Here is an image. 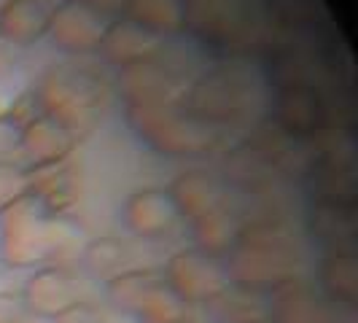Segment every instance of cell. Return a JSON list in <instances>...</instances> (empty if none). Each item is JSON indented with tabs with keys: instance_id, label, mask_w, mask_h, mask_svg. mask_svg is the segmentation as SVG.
<instances>
[{
	"instance_id": "6da1fadb",
	"label": "cell",
	"mask_w": 358,
	"mask_h": 323,
	"mask_svg": "<svg viewBox=\"0 0 358 323\" xmlns=\"http://www.w3.org/2000/svg\"><path fill=\"white\" fill-rule=\"evenodd\" d=\"M81 251V229L68 213H52L36 194L24 192L0 210V256L8 267H73Z\"/></svg>"
},
{
	"instance_id": "7a4b0ae2",
	"label": "cell",
	"mask_w": 358,
	"mask_h": 323,
	"mask_svg": "<svg viewBox=\"0 0 358 323\" xmlns=\"http://www.w3.org/2000/svg\"><path fill=\"white\" fill-rule=\"evenodd\" d=\"M224 264L232 283L269 294L288 280L305 278V248L291 221H243Z\"/></svg>"
},
{
	"instance_id": "3957f363",
	"label": "cell",
	"mask_w": 358,
	"mask_h": 323,
	"mask_svg": "<svg viewBox=\"0 0 358 323\" xmlns=\"http://www.w3.org/2000/svg\"><path fill=\"white\" fill-rule=\"evenodd\" d=\"M127 124L164 157H199L215 143L213 124L180 106H127Z\"/></svg>"
},
{
	"instance_id": "277c9868",
	"label": "cell",
	"mask_w": 358,
	"mask_h": 323,
	"mask_svg": "<svg viewBox=\"0 0 358 323\" xmlns=\"http://www.w3.org/2000/svg\"><path fill=\"white\" fill-rule=\"evenodd\" d=\"M36 100L43 116L59 122L68 132H76V129H84L94 119L100 92L90 76L59 65L41 76L36 87Z\"/></svg>"
},
{
	"instance_id": "5b68a950",
	"label": "cell",
	"mask_w": 358,
	"mask_h": 323,
	"mask_svg": "<svg viewBox=\"0 0 358 323\" xmlns=\"http://www.w3.org/2000/svg\"><path fill=\"white\" fill-rule=\"evenodd\" d=\"M245 76L229 65L208 73L189 94V110L208 124L243 119L256 103L253 78L248 81Z\"/></svg>"
},
{
	"instance_id": "8992f818",
	"label": "cell",
	"mask_w": 358,
	"mask_h": 323,
	"mask_svg": "<svg viewBox=\"0 0 358 323\" xmlns=\"http://www.w3.org/2000/svg\"><path fill=\"white\" fill-rule=\"evenodd\" d=\"M272 323H358V307L334 302L307 278L288 280L269 291Z\"/></svg>"
},
{
	"instance_id": "52a82bcc",
	"label": "cell",
	"mask_w": 358,
	"mask_h": 323,
	"mask_svg": "<svg viewBox=\"0 0 358 323\" xmlns=\"http://www.w3.org/2000/svg\"><path fill=\"white\" fill-rule=\"evenodd\" d=\"M162 278L186 305L192 307H205L213 296H218L224 288L232 283L227 264L221 259H215V256L197 251V248H186V251L173 253L167 259L164 269H162Z\"/></svg>"
},
{
	"instance_id": "ba28073f",
	"label": "cell",
	"mask_w": 358,
	"mask_h": 323,
	"mask_svg": "<svg viewBox=\"0 0 358 323\" xmlns=\"http://www.w3.org/2000/svg\"><path fill=\"white\" fill-rule=\"evenodd\" d=\"M19 294L36 321L38 318L52 321L65 310L87 302L81 294V280L73 267H57V264H43L36 269Z\"/></svg>"
},
{
	"instance_id": "9c48e42d",
	"label": "cell",
	"mask_w": 358,
	"mask_h": 323,
	"mask_svg": "<svg viewBox=\"0 0 358 323\" xmlns=\"http://www.w3.org/2000/svg\"><path fill=\"white\" fill-rule=\"evenodd\" d=\"M119 92L127 106H180L189 89L178 73L164 68L154 57L122 68Z\"/></svg>"
},
{
	"instance_id": "30bf717a",
	"label": "cell",
	"mask_w": 358,
	"mask_h": 323,
	"mask_svg": "<svg viewBox=\"0 0 358 323\" xmlns=\"http://www.w3.org/2000/svg\"><path fill=\"white\" fill-rule=\"evenodd\" d=\"M106 19L90 0H65L49 14V36L65 52H94L106 33Z\"/></svg>"
},
{
	"instance_id": "8fae6325",
	"label": "cell",
	"mask_w": 358,
	"mask_h": 323,
	"mask_svg": "<svg viewBox=\"0 0 358 323\" xmlns=\"http://www.w3.org/2000/svg\"><path fill=\"white\" fill-rule=\"evenodd\" d=\"M305 227L321 253H358V205L310 202Z\"/></svg>"
},
{
	"instance_id": "7c38bea8",
	"label": "cell",
	"mask_w": 358,
	"mask_h": 323,
	"mask_svg": "<svg viewBox=\"0 0 358 323\" xmlns=\"http://www.w3.org/2000/svg\"><path fill=\"white\" fill-rule=\"evenodd\" d=\"M122 218L129 232L154 240L170 232L180 215L167 189H141L124 199Z\"/></svg>"
},
{
	"instance_id": "4fadbf2b",
	"label": "cell",
	"mask_w": 358,
	"mask_h": 323,
	"mask_svg": "<svg viewBox=\"0 0 358 323\" xmlns=\"http://www.w3.org/2000/svg\"><path fill=\"white\" fill-rule=\"evenodd\" d=\"M27 173V192L36 194L52 213H65L81 194V178L71 157L49 164H33Z\"/></svg>"
},
{
	"instance_id": "5bb4252c",
	"label": "cell",
	"mask_w": 358,
	"mask_h": 323,
	"mask_svg": "<svg viewBox=\"0 0 358 323\" xmlns=\"http://www.w3.org/2000/svg\"><path fill=\"white\" fill-rule=\"evenodd\" d=\"M97 49H100V54L106 57L110 65L127 68L132 62L154 59L157 52L162 49V36L145 30L143 24H138V22L124 17L108 24Z\"/></svg>"
},
{
	"instance_id": "9a60e30c",
	"label": "cell",
	"mask_w": 358,
	"mask_h": 323,
	"mask_svg": "<svg viewBox=\"0 0 358 323\" xmlns=\"http://www.w3.org/2000/svg\"><path fill=\"white\" fill-rule=\"evenodd\" d=\"M167 192L178 208V215L186 218L189 224L197 221L199 215L227 205V192H224L221 180L205 170H186V173L176 175Z\"/></svg>"
},
{
	"instance_id": "2e32d148",
	"label": "cell",
	"mask_w": 358,
	"mask_h": 323,
	"mask_svg": "<svg viewBox=\"0 0 358 323\" xmlns=\"http://www.w3.org/2000/svg\"><path fill=\"white\" fill-rule=\"evenodd\" d=\"M275 124L288 135H313L326 127V110L321 103V92L310 87H280L275 100Z\"/></svg>"
},
{
	"instance_id": "e0dca14e",
	"label": "cell",
	"mask_w": 358,
	"mask_h": 323,
	"mask_svg": "<svg viewBox=\"0 0 358 323\" xmlns=\"http://www.w3.org/2000/svg\"><path fill=\"white\" fill-rule=\"evenodd\" d=\"M307 189H310L313 202H350V205H358L356 159L310 162Z\"/></svg>"
},
{
	"instance_id": "ac0fdd59",
	"label": "cell",
	"mask_w": 358,
	"mask_h": 323,
	"mask_svg": "<svg viewBox=\"0 0 358 323\" xmlns=\"http://www.w3.org/2000/svg\"><path fill=\"white\" fill-rule=\"evenodd\" d=\"M33 164H49L71 157L73 132H68L59 122L38 113L22 124V145H19Z\"/></svg>"
},
{
	"instance_id": "d6986e66",
	"label": "cell",
	"mask_w": 358,
	"mask_h": 323,
	"mask_svg": "<svg viewBox=\"0 0 358 323\" xmlns=\"http://www.w3.org/2000/svg\"><path fill=\"white\" fill-rule=\"evenodd\" d=\"M205 310L215 323H267L269 294L229 283L205 305Z\"/></svg>"
},
{
	"instance_id": "ffe728a7",
	"label": "cell",
	"mask_w": 358,
	"mask_h": 323,
	"mask_svg": "<svg viewBox=\"0 0 358 323\" xmlns=\"http://www.w3.org/2000/svg\"><path fill=\"white\" fill-rule=\"evenodd\" d=\"M240 229H243V218L234 213L229 202H227V205L215 208L210 213L199 215L197 221H192V240H194L197 251L215 256V259H224L237 243Z\"/></svg>"
},
{
	"instance_id": "44dd1931",
	"label": "cell",
	"mask_w": 358,
	"mask_h": 323,
	"mask_svg": "<svg viewBox=\"0 0 358 323\" xmlns=\"http://www.w3.org/2000/svg\"><path fill=\"white\" fill-rule=\"evenodd\" d=\"M243 19V0H183V24L208 38H229Z\"/></svg>"
},
{
	"instance_id": "7402d4cb",
	"label": "cell",
	"mask_w": 358,
	"mask_h": 323,
	"mask_svg": "<svg viewBox=\"0 0 358 323\" xmlns=\"http://www.w3.org/2000/svg\"><path fill=\"white\" fill-rule=\"evenodd\" d=\"M49 30V11L41 0H6L0 8V38L6 43H36Z\"/></svg>"
},
{
	"instance_id": "603a6c76",
	"label": "cell",
	"mask_w": 358,
	"mask_h": 323,
	"mask_svg": "<svg viewBox=\"0 0 358 323\" xmlns=\"http://www.w3.org/2000/svg\"><path fill=\"white\" fill-rule=\"evenodd\" d=\"M318 288L334 302L358 307V253H321Z\"/></svg>"
},
{
	"instance_id": "cb8c5ba5",
	"label": "cell",
	"mask_w": 358,
	"mask_h": 323,
	"mask_svg": "<svg viewBox=\"0 0 358 323\" xmlns=\"http://www.w3.org/2000/svg\"><path fill=\"white\" fill-rule=\"evenodd\" d=\"M162 280V269L157 267H129L119 275L106 280V296L108 302L116 307L119 313H127L135 318L138 307L145 299V294Z\"/></svg>"
},
{
	"instance_id": "d4e9b609",
	"label": "cell",
	"mask_w": 358,
	"mask_h": 323,
	"mask_svg": "<svg viewBox=\"0 0 358 323\" xmlns=\"http://www.w3.org/2000/svg\"><path fill=\"white\" fill-rule=\"evenodd\" d=\"M124 17L164 36L183 27V0H122Z\"/></svg>"
},
{
	"instance_id": "484cf974",
	"label": "cell",
	"mask_w": 358,
	"mask_h": 323,
	"mask_svg": "<svg viewBox=\"0 0 358 323\" xmlns=\"http://www.w3.org/2000/svg\"><path fill=\"white\" fill-rule=\"evenodd\" d=\"M135 318L141 323H178L192 318V305H186L162 278L157 286L145 294Z\"/></svg>"
},
{
	"instance_id": "4316f807",
	"label": "cell",
	"mask_w": 358,
	"mask_h": 323,
	"mask_svg": "<svg viewBox=\"0 0 358 323\" xmlns=\"http://www.w3.org/2000/svg\"><path fill=\"white\" fill-rule=\"evenodd\" d=\"M127 256H129L127 243H122L119 237H100V240L84 243L81 261H84V267L90 269L92 275H97L103 280H110L113 275L129 269Z\"/></svg>"
},
{
	"instance_id": "83f0119b",
	"label": "cell",
	"mask_w": 358,
	"mask_h": 323,
	"mask_svg": "<svg viewBox=\"0 0 358 323\" xmlns=\"http://www.w3.org/2000/svg\"><path fill=\"white\" fill-rule=\"evenodd\" d=\"M24 192H27V173L11 162H0V210L8 202L22 197Z\"/></svg>"
},
{
	"instance_id": "f1b7e54d",
	"label": "cell",
	"mask_w": 358,
	"mask_h": 323,
	"mask_svg": "<svg viewBox=\"0 0 358 323\" xmlns=\"http://www.w3.org/2000/svg\"><path fill=\"white\" fill-rule=\"evenodd\" d=\"M0 323H36L17 291H0Z\"/></svg>"
},
{
	"instance_id": "f546056e",
	"label": "cell",
	"mask_w": 358,
	"mask_h": 323,
	"mask_svg": "<svg viewBox=\"0 0 358 323\" xmlns=\"http://www.w3.org/2000/svg\"><path fill=\"white\" fill-rule=\"evenodd\" d=\"M52 323H110V318L103 310H97L92 302H81V305L65 310L62 315L52 318Z\"/></svg>"
},
{
	"instance_id": "4dcf8cb0",
	"label": "cell",
	"mask_w": 358,
	"mask_h": 323,
	"mask_svg": "<svg viewBox=\"0 0 358 323\" xmlns=\"http://www.w3.org/2000/svg\"><path fill=\"white\" fill-rule=\"evenodd\" d=\"M19 94H22V87H19L17 76H11V65L0 68V116L11 113L17 108Z\"/></svg>"
},
{
	"instance_id": "1f68e13d",
	"label": "cell",
	"mask_w": 358,
	"mask_h": 323,
	"mask_svg": "<svg viewBox=\"0 0 358 323\" xmlns=\"http://www.w3.org/2000/svg\"><path fill=\"white\" fill-rule=\"evenodd\" d=\"M22 145V124L17 122V113L0 116V154H11Z\"/></svg>"
},
{
	"instance_id": "d6a6232c",
	"label": "cell",
	"mask_w": 358,
	"mask_h": 323,
	"mask_svg": "<svg viewBox=\"0 0 358 323\" xmlns=\"http://www.w3.org/2000/svg\"><path fill=\"white\" fill-rule=\"evenodd\" d=\"M178 323H197V321H194V315H192V318H186V321H178Z\"/></svg>"
},
{
	"instance_id": "836d02e7",
	"label": "cell",
	"mask_w": 358,
	"mask_h": 323,
	"mask_svg": "<svg viewBox=\"0 0 358 323\" xmlns=\"http://www.w3.org/2000/svg\"><path fill=\"white\" fill-rule=\"evenodd\" d=\"M3 3H6V0H0V8H3Z\"/></svg>"
},
{
	"instance_id": "e575fe53",
	"label": "cell",
	"mask_w": 358,
	"mask_h": 323,
	"mask_svg": "<svg viewBox=\"0 0 358 323\" xmlns=\"http://www.w3.org/2000/svg\"><path fill=\"white\" fill-rule=\"evenodd\" d=\"M267 323H272V321H267Z\"/></svg>"
}]
</instances>
